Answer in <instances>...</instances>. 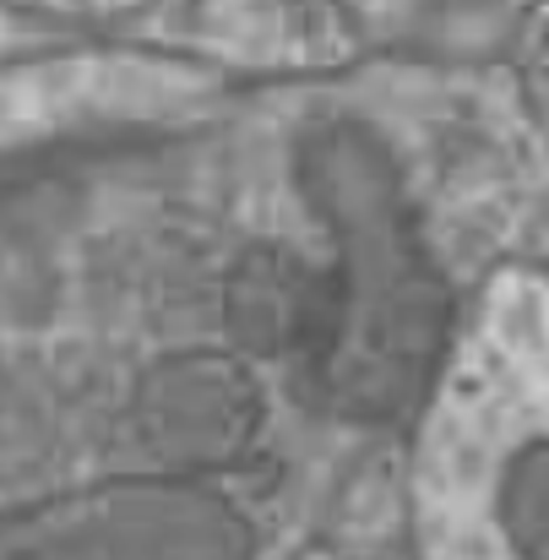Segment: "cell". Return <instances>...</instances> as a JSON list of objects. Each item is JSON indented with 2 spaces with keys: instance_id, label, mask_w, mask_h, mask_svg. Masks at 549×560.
<instances>
[{
  "instance_id": "6da1fadb",
  "label": "cell",
  "mask_w": 549,
  "mask_h": 560,
  "mask_svg": "<svg viewBox=\"0 0 549 560\" xmlns=\"http://www.w3.org/2000/svg\"><path fill=\"white\" fill-rule=\"evenodd\" d=\"M294 175L332 256L250 250L229 272V332L250 360H278L322 413L397 424L424 402L446 360V278L386 148L360 120H322L305 131Z\"/></svg>"
},
{
  "instance_id": "7a4b0ae2",
  "label": "cell",
  "mask_w": 549,
  "mask_h": 560,
  "mask_svg": "<svg viewBox=\"0 0 549 560\" xmlns=\"http://www.w3.org/2000/svg\"><path fill=\"white\" fill-rule=\"evenodd\" d=\"M0 560H256V534L207 479L131 474L5 512Z\"/></svg>"
},
{
  "instance_id": "277c9868",
  "label": "cell",
  "mask_w": 549,
  "mask_h": 560,
  "mask_svg": "<svg viewBox=\"0 0 549 560\" xmlns=\"http://www.w3.org/2000/svg\"><path fill=\"white\" fill-rule=\"evenodd\" d=\"M495 523L517 560H549V441H528L506 457L495 485Z\"/></svg>"
},
{
  "instance_id": "3957f363",
  "label": "cell",
  "mask_w": 549,
  "mask_h": 560,
  "mask_svg": "<svg viewBox=\"0 0 549 560\" xmlns=\"http://www.w3.org/2000/svg\"><path fill=\"white\" fill-rule=\"evenodd\" d=\"M126 430L148 474L207 479L256 441L261 386L229 354H175L137 381Z\"/></svg>"
}]
</instances>
